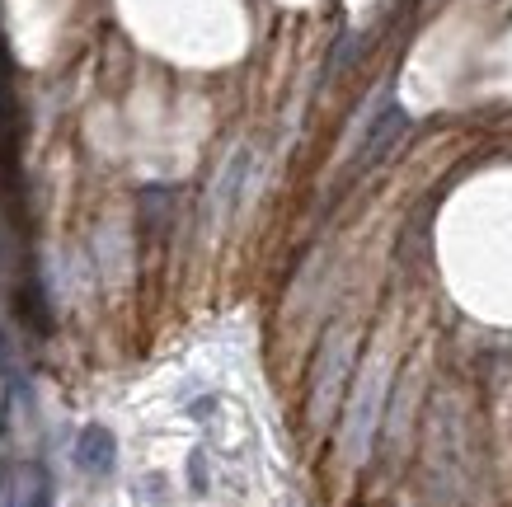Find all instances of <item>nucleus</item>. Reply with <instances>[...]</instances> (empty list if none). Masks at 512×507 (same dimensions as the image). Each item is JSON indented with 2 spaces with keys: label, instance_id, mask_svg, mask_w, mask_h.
<instances>
[{
  "label": "nucleus",
  "instance_id": "1",
  "mask_svg": "<svg viewBox=\"0 0 512 507\" xmlns=\"http://www.w3.org/2000/svg\"><path fill=\"white\" fill-rule=\"evenodd\" d=\"M348 362H353V338H348V329H334V334L320 343V357H315V385H311L315 423H329V414H334V404H339V395H343Z\"/></svg>",
  "mask_w": 512,
  "mask_h": 507
},
{
  "label": "nucleus",
  "instance_id": "2",
  "mask_svg": "<svg viewBox=\"0 0 512 507\" xmlns=\"http://www.w3.org/2000/svg\"><path fill=\"white\" fill-rule=\"evenodd\" d=\"M409 132V113H404L400 104H381V113H376L372 123H367V132H362V141H357V155H353V169H372L381 165V155H390V146Z\"/></svg>",
  "mask_w": 512,
  "mask_h": 507
},
{
  "label": "nucleus",
  "instance_id": "3",
  "mask_svg": "<svg viewBox=\"0 0 512 507\" xmlns=\"http://www.w3.org/2000/svg\"><path fill=\"white\" fill-rule=\"evenodd\" d=\"M381 390H386V362H372V371L362 376V390H357L353 428H348V456H367V442H372L376 409H381Z\"/></svg>",
  "mask_w": 512,
  "mask_h": 507
},
{
  "label": "nucleus",
  "instance_id": "4",
  "mask_svg": "<svg viewBox=\"0 0 512 507\" xmlns=\"http://www.w3.org/2000/svg\"><path fill=\"white\" fill-rule=\"evenodd\" d=\"M249 174H254V151L240 146V151L226 160L217 179V193H212V212L217 216H235L240 212V202H245V188H249Z\"/></svg>",
  "mask_w": 512,
  "mask_h": 507
},
{
  "label": "nucleus",
  "instance_id": "5",
  "mask_svg": "<svg viewBox=\"0 0 512 507\" xmlns=\"http://www.w3.org/2000/svg\"><path fill=\"white\" fill-rule=\"evenodd\" d=\"M113 461H118V442H113V432L99 428V423H90V428L76 437V465L85 470V475H109Z\"/></svg>",
  "mask_w": 512,
  "mask_h": 507
},
{
  "label": "nucleus",
  "instance_id": "6",
  "mask_svg": "<svg viewBox=\"0 0 512 507\" xmlns=\"http://www.w3.org/2000/svg\"><path fill=\"white\" fill-rule=\"evenodd\" d=\"M10 503L15 507H52V475L43 465H19L10 479Z\"/></svg>",
  "mask_w": 512,
  "mask_h": 507
}]
</instances>
